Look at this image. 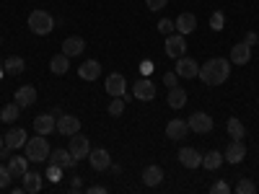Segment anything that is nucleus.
Masks as SVG:
<instances>
[{"instance_id":"obj_10","label":"nucleus","mask_w":259,"mask_h":194,"mask_svg":"<svg viewBox=\"0 0 259 194\" xmlns=\"http://www.w3.org/2000/svg\"><path fill=\"white\" fill-rule=\"evenodd\" d=\"M133 93H135V99H140V101H153V99H156V85H153V80L140 78V80H135V85H133Z\"/></svg>"},{"instance_id":"obj_17","label":"nucleus","mask_w":259,"mask_h":194,"mask_svg":"<svg viewBox=\"0 0 259 194\" xmlns=\"http://www.w3.org/2000/svg\"><path fill=\"white\" fill-rule=\"evenodd\" d=\"M83 50H85L83 36H68L62 41V55H68V57H78V55H83Z\"/></svg>"},{"instance_id":"obj_25","label":"nucleus","mask_w":259,"mask_h":194,"mask_svg":"<svg viewBox=\"0 0 259 194\" xmlns=\"http://www.w3.org/2000/svg\"><path fill=\"white\" fill-rule=\"evenodd\" d=\"M163 181V168L161 166H148L143 171V184L145 186H158Z\"/></svg>"},{"instance_id":"obj_34","label":"nucleus","mask_w":259,"mask_h":194,"mask_svg":"<svg viewBox=\"0 0 259 194\" xmlns=\"http://www.w3.org/2000/svg\"><path fill=\"white\" fill-rule=\"evenodd\" d=\"M236 194H256V186H254V181H249V179H241L239 184H236Z\"/></svg>"},{"instance_id":"obj_45","label":"nucleus","mask_w":259,"mask_h":194,"mask_svg":"<svg viewBox=\"0 0 259 194\" xmlns=\"http://www.w3.org/2000/svg\"><path fill=\"white\" fill-rule=\"evenodd\" d=\"M3 145H6V137H3V135H0V148H3Z\"/></svg>"},{"instance_id":"obj_16","label":"nucleus","mask_w":259,"mask_h":194,"mask_svg":"<svg viewBox=\"0 0 259 194\" xmlns=\"http://www.w3.org/2000/svg\"><path fill=\"white\" fill-rule=\"evenodd\" d=\"M50 163H55V166H60V168H73L78 161L73 158L70 150H65V148H55L52 153H50Z\"/></svg>"},{"instance_id":"obj_30","label":"nucleus","mask_w":259,"mask_h":194,"mask_svg":"<svg viewBox=\"0 0 259 194\" xmlns=\"http://www.w3.org/2000/svg\"><path fill=\"white\" fill-rule=\"evenodd\" d=\"M24 70H26V60H24V57H16V55H13V57L6 60V73H8V75H21Z\"/></svg>"},{"instance_id":"obj_39","label":"nucleus","mask_w":259,"mask_h":194,"mask_svg":"<svg viewBox=\"0 0 259 194\" xmlns=\"http://www.w3.org/2000/svg\"><path fill=\"white\" fill-rule=\"evenodd\" d=\"M47 174H50V179H52V181H60V176H62V171H60V166L50 163V168H47Z\"/></svg>"},{"instance_id":"obj_44","label":"nucleus","mask_w":259,"mask_h":194,"mask_svg":"<svg viewBox=\"0 0 259 194\" xmlns=\"http://www.w3.org/2000/svg\"><path fill=\"white\" fill-rule=\"evenodd\" d=\"M80 184H83V181H80V176H73V189H78Z\"/></svg>"},{"instance_id":"obj_2","label":"nucleus","mask_w":259,"mask_h":194,"mask_svg":"<svg viewBox=\"0 0 259 194\" xmlns=\"http://www.w3.org/2000/svg\"><path fill=\"white\" fill-rule=\"evenodd\" d=\"M26 158L31 161V163H45L47 158H50V153H52V148H50V142H47V135H36V137H31V140H26Z\"/></svg>"},{"instance_id":"obj_13","label":"nucleus","mask_w":259,"mask_h":194,"mask_svg":"<svg viewBox=\"0 0 259 194\" xmlns=\"http://www.w3.org/2000/svg\"><path fill=\"white\" fill-rule=\"evenodd\" d=\"M34 132H36V135L57 132V119H55V114H39V117L34 119Z\"/></svg>"},{"instance_id":"obj_26","label":"nucleus","mask_w":259,"mask_h":194,"mask_svg":"<svg viewBox=\"0 0 259 194\" xmlns=\"http://www.w3.org/2000/svg\"><path fill=\"white\" fill-rule=\"evenodd\" d=\"M166 101H168L171 109H182V106L187 104V91H184V88H179V85H174V88H168Z\"/></svg>"},{"instance_id":"obj_8","label":"nucleus","mask_w":259,"mask_h":194,"mask_svg":"<svg viewBox=\"0 0 259 194\" xmlns=\"http://www.w3.org/2000/svg\"><path fill=\"white\" fill-rule=\"evenodd\" d=\"M244 158H246L244 140H231V145L226 148V153H223V161H228L231 166H236V163H241Z\"/></svg>"},{"instance_id":"obj_43","label":"nucleus","mask_w":259,"mask_h":194,"mask_svg":"<svg viewBox=\"0 0 259 194\" xmlns=\"http://www.w3.org/2000/svg\"><path fill=\"white\" fill-rule=\"evenodd\" d=\"M89 194H106L104 186H89Z\"/></svg>"},{"instance_id":"obj_14","label":"nucleus","mask_w":259,"mask_h":194,"mask_svg":"<svg viewBox=\"0 0 259 194\" xmlns=\"http://www.w3.org/2000/svg\"><path fill=\"white\" fill-rule=\"evenodd\" d=\"M197 73H200V65L194 62L192 57H179L177 60V75L179 78H197Z\"/></svg>"},{"instance_id":"obj_6","label":"nucleus","mask_w":259,"mask_h":194,"mask_svg":"<svg viewBox=\"0 0 259 194\" xmlns=\"http://www.w3.org/2000/svg\"><path fill=\"white\" fill-rule=\"evenodd\" d=\"M57 132L65 137H73L75 132H80V119L73 114H60L57 117Z\"/></svg>"},{"instance_id":"obj_41","label":"nucleus","mask_w":259,"mask_h":194,"mask_svg":"<svg viewBox=\"0 0 259 194\" xmlns=\"http://www.w3.org/2000/svg\"><path fill=\"white\" fill-rule=\"evenodd\" d=\"M244 41H246L249 47H254V44H259V34H256V31H249V34L244 36Z\"/></svg>"},{"instance_id":"obj_3","label":"nucleus","mask_w":259,"mask_h":194,"mask_svg":"<svg viewBox=\"0 0 259 194\" xmlns=\"http://www.w3.org/2000/svg\"><path fill=\"white\" fill-rule=\"evenodd\" d=\"M29 29H31L36 36H47V34L55 31V18H52L47 11L36 8V11L29 13Z\"/></svg>"},{"instance_id":"obj_29","label":"nucleus","mask_w":259,"mask_h":194,"mask_svg":"<svg viewBox=\"0 0 259 194\" xmlns=\"http://www.w3.org/2000/svg\"><path fill=\"white\" fill-rule=\"evenodd\" d=\"M226 129H228L231 140H244V135H246V129H244V122H241V119H236V117H231V119H228Z\"/></svg>"},{"instance_id":"obj_38","label":"nucleus","mask_w":259,"mask_h":194,"mask_svg":"<svg viewBox=\"0 0 259 194\" xmlns=\"http://www.w3.org/2000/svg\"><path fill=\"white\" fill-rule=\"evenodd\" d=\"M166 3H168V0H145V6L150 11H161V8H166Z\"/></svg>"},{"instance_id":"obj_19","label":"nucleus","mask_w":259,"mask_h":194,"mask_svg":"<svg viewBox=\"0 0 259 194\" xmlns=\"http://www.w3.org/2000/svg\"><path fill=\"white\" fill-rule=\"evenodd\" d=\"M34 101H36V88H34V85H21V88L16 91V104L21 106V109L31 106Z\"/></svg>"},{"instance_id":"obj_31","label":"nucleus","mask_w":259,"mask_h":194,"mask_svg":"<svg viewBox=\"0 0 259 194\" xmlns=\"http://www.w3.org/2000/svg\"><path fill=\"white\" fill-rule=\"evenodd\" d=\"M18 114H21V106L13 101V104H6V106H3V112H0V119H3V122L8 124V122H16V119H18Z\"/></svg>"},{"instance_id":"obj_21","label":"nucleus","mask_w":259,"mask_h":194,"mask_svg":"<svg viewBox=\"0 0 259 194\" xmlns=\"http://www.w3.org/2000/svg\"><path fill=\"white\" fill-rule=\"evenodd\" d=\"M174 26H177V31L179 34H192L194 29H197V18H194L192 13H179V18L174 21Z\"/></svg>"},{"instance_id":"obj_32","label":"nucleus","mask_w":259,"mask_h":194,"mask_svg":"<svg viewBox=\"0 0 259 194\" xmlns=\"http://www.w3.org/2000/svg\"><path fill=\"white\" fill-rule=\"evenodd\" d=\"M124 112V96H114V101L109 104V117H122Z\"/></svg>"},{"instance_id":"obj_33","label":"nucleus","mask_w":259,"mask_h":194,"mask_svg":"<svg viewBox=\"0 0 259 194\" xmlns=\"http://www.w3.org/2000/svg\"><path fill=\"white\" fill-rule=\"evenodd\" d=\"M223 26H226V16H223L221 11H215V13L210 16V29H212V31H223Z\"/></svg>"},{"instance_id":"obj_36","label":"nucleus","mask_w":259,"mask_h":194,"mask_svg":"<svg viewBox=\"0 0 259 194\" xmlns=\"http://www.w3.org/2000/svg\"><path fill=\"white\" fill-rule=\"evenodd\" d=\"M11 181H13V176H11V171L0 163V189H8L11 186Z\"/></svg>"},{"instance_id":"obj_9","label":"nucleus","mask_w":259,"mask_h":194,"mask_svg":"<svg viewBox=\"0 0 259 194\" xmlns=\"http://www.w3.org/2000/svg\"><path fill=\"white\" fill-rule=\"evenodd\" d=\"M187 50V41H184V34H168L166 36V55L179 60Z\"/></svg>"},{"instance_id":"obj_42","label":"nucleus","mask_w":259,"mask_h":194,"mask_svg":"<svg viewBox=\"0 0 259 194\" xmlns=\"http://www.w3.org/2000/svg\"><path fill=\"white\" fill-rule=\"evenodd\" d=\"M140 73L150 75V73H153V62H140Z\"/></svg>"},{"instance_id":"obj_5","label":"nucleus","mask_w":259,"mask_h":194,"mask_svg":"<svg viewBox=\"0 0 259 194\" xmlns=\"http://www.w3.org/2000/svg\"><path fill=\"white\" fill-rule=\"evenodd\" d=\"M70 153H73V158L75 161H83V158H89V153H91V142H89V137H85V135H73L70 137Z\"/></svg>"},{"instance_id":"obj_15","label":"nucleus","mask_w":259,"mask_h":194,"mask_svg":"<svg viewBox=\"0 0 259 194\" xmlns=\"http://www.w3.org/2000/svg\"><path fill=\"white\" fill-rule=\"evenodd\" d=\"M179 163L184 168H200L202 166V153L194 150V148H182L179 150Z\"/></svg>"},{"instance_id":"obj_4","label":"nucleus","mask_w":259,"mask_h":194,"mask_svg":"<svg viewBox=\"0 0 259 194\" xmlns=\"http://www.w3.org/2000/svg\"><path fill=\"white\" fill-rule=\"evenodd\" d=\"M187 122H189V129H192V132H197V135H207V132H212V127H215L212 117L205 114V112H194Z\"/></svg>"},{"instance_id":"obj_27","label":"nucleus","mask_w":259,"mask_h":194,"mask_svg":"<svg viewBox=\"0 0 259 194\" xmlns=\"http://www.w3.org/2000/svg\"><path fill=\"white\" fill-rule=\"evenodd\" d=\"M50 70L55 73V75H65L70 70V57L68 55H55L52 60H50Z\"/></svg>"},{"instance_id":"obj_11","label":"nucleus","mask_w":259,"mask_h":194,"mask_svg":"<svg viewBox=\"0 0 259 194\" xmlns=\"http://www.w3.org/2000/svg\"><path fill=\"white\" fill-rule=\"evenodd\" d=\"M104 88H106V93H109L112 99H114V96H124V91H127V80H124L122 73H112L109 78H106Z\"/></svg>"},{"instance_id":"obj_37","label":"nucleus","mask_w":259,"mask_h":194,"mask_svg":"<svg viewBox=\"0 0 259 194\" xmlns=\"http://www.w3.org/2000/svg\"><path fill=\"white\" fill-rule=\"evenodd\" d=\"M210 194H231V186L226 181H218V184L210 186Z\"/></svg>"},{"instance_id":"obj_18","label":"nucleus","mask_w":259,"mask_h":194,"mask_svg":"<svg viewBox=\"0 0 259 194\" xmlns=\"http://www.w3.org/2000/svg\"><path fill=\"white\" fill-rule=\"evenodd\" d=\"M8 171L13 179H24V174L29 171V158H21V156H11L8 158Z\"/></svg>"},{"instance_id":"obj_35","label":"nucleus","mask_w":259,"mask_h":194,"mask_svg":"<svg viewBox=\"0 0 259 194\" xmlns=\"http://www.w3.org/2000/svg\"><path fill=\"white\" fill-rule=\"evenodd\" d=\"M174 29H177V26H174V21H171V18H161V21H158V31H161L163 36L174 34Z\"/></svg>"},{"instance_id":"obj_23","label":"nucleus","mask_w":259,"mask_h":194,"mask_svg":"<svg viewBox=\"0 0 259 194\" xmlns=\"http://www.w3.org/2000/svg\"><path fill=\"white\" fill-rule=\"evenodd\" d=\"M78 75H80L83 80H96V78L101 75V65H99L96 60H85L80 68H78Z\"/></svg>"},{"instance_id":"obj_12","label":"nucleus","mask_w":259,"mask_h":194,"mask_svg":"<svg viewBox=\"0 0 259 194\" xmlns=\"http://www.w3.org/2000/svg\"><path fill=\"white\" fill-rule=\"evenodd\" d=\"M89 163L94 171H106L112 166V156H109V150H104V148H96L89 153Z\"/></svg>"},{"instance_id":"obj_22","label":"nucleus","mask_w":259,"mask_h":194,"mask_svg":"<svg viewBox=\"0 0 259 194\" xmlns=\"http://www.w3.org/2000/svg\"><path fill=\"white\" fill-rule=\"evenodd\" d=\"M21 181H24V191H26V194H36V191L41 189V184H45V181H41L39 171H26Z\"/></svg>"},{"instance_id":"obj_20","label":"nucleus","mask_w":259,"mask_h":194,"mask_svg":"<svg viewBox=\"0 0 259 194\" xmlns=\"http://www.w3.org/2000/svg\"><path fill=\"white\" fill-rule=\"evenodd\" d=\"M251 60V47L246 44V41H241V44H233L231 50V62L233 65H246Z\"/></svg>"},{"instance_id":"obj_7","label":"nucleus","mask_w":259,"mask_h":194,"mask_svg":"<svg viewBox=\"0 0 259 194\" xmlns=\"http://www.w3.org/2000/svg\"><path fill=\"white\" fill-rule=\"evenodd\" d=\"M166 135H168V140L182 142V140L189 135V122H187V119H171V122L166 124Z\"/></svg>"},{"instance_id":"obj_1","label":"nucleus","mask_w":259,"mask_h":194,"mask_svg":"<svg viewBox=\"0 0 259 194\" xmlns=\"http://www.w3.org/2000/svg\"><path fill=\"white\" fill-rule=\"evenodd\" d=\"M228 75H231V60H226V57L207 60L205 65H200V73H197V78L205 85H221L228 80Z\"/></svg>"},{"instance_id":"obj_28","label":"nucleus","mask_w":259,"mask_h":194,"mask_svg":"<svg viewBox=\"0 0 259 194\" xmlns=\"http://www.w3.org/2000/svg\"><path fill=\"white\" fill-rule=\"evenodd\" d=\"M223 163V153H218V150H210V153H202V166L207 171H218Z\"/></svg>"},{"instance_id":"obj_24","label":"nucleus","mask_w":259,"mask_h":194,"mask_svg":"<svg viewBox=\"0 0 259 194\" xmlns=\"http://www.w3.org/2000/svg\"><path fill=\"white\" fill-rule=\"evenodd\" d=\"M26 129H11V132H6V145L11 148V150H18V148H24L26 145Z\"/></svg>"},{"instance_id":"obj_40","label":"nucleus","mask_w":259,"mask_h":194,"mask_svg":"<svg viewBox=\"0 0 259 194\" xmlns=\"http://www.w3.org/2000/svg\"><path fill=\"white\" fill-rule=\"evenodd\" d=\"M177 80H179V75H177V73H166V75H163V83L168 85V88H174Z\"/></svg>"}]
</instances>
